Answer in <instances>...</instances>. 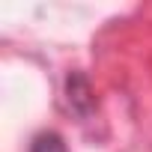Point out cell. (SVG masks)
Instances as JSON below:
<instances>
[{"mask_svg":"<svg viewBox=\"0 0 152 152\" xmlns=\"http://www.w3.org/2000/svg\"><path fill=\"white\" fill-rule=\"evenodd\" d=\"M66 93H69V107L75 113H81L87 116L93 110V90H90V81L84 78V75H69V81H66Z\"/></svg>","mask_w":152,"mask_h":152,"instance_id":"obj_1","label":"cell"},{"mask_svg":"<svg viewBox=\"0 0 152 152\" xmlns=\"http://www.w3.org/2000/svg\"><path fill=\"white\" fill-rule=\"evenodd\" d=\"M30 152H66V143H63V137L57 131H42V134L33 137Z\"/></svg>","mask_w":152,"mask_h":152,"instance_id":"obj_2","label":"cell"}]
</instances>
